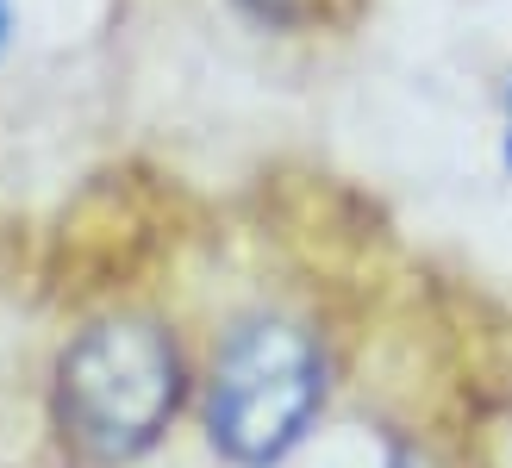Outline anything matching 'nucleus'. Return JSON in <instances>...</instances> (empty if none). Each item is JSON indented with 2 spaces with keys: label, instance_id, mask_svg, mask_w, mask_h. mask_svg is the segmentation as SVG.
<instances>
[{
  "label": "nucleus",
  "instance_id": "nucleus-4",
  "mask_svg": "<svg viewBox=\"0 0 512 468\" xmlns=\"http://www.w3.org/2000/svg\"><path fill=\"white\" fill-rule=\"evenodd\" d=\"M394 468H419V456H400V462H394Z\"/></svg>",
  "mask_w": 512,
  "mask_h": 468
},
{
  "label": "nucleus",
  "instance_id": "nucleus-1",
  "mask_svg": "<svg viewBox=\"0 0 512 468\" xmlns=\"http://www.w3.org/2000/svg\"><path fill=\"white\" fill-rule=\"evenodd\" d=\"M182 406V356L150 319H100L57 362V425L100 468L138 462Z\"/></svg>",
  "mask_w": 512,
  "mask_h": 468
},
{
  "label": "nucleus",
  "instance_id": "nucleus-2",
  "mask_svg": "<svg viewBox=\"0 0 512 468\" xmlns=\"http://www.w3.org/2000/svg\"><path fill=\"white\" fill-rule=\"evenodd\" d=\"M325 406L319 344L288 319H244L213 362L207 425L238 468H275Z\"/></svg>",
  "mask_w": 512,
  "mask_h": 468
},
{
  "label": "nucleus",
  "instance_id": "nucleus-3",
  "mask_svg": "<svg viewBox=\"0 0 512 468\" xmlns=\"http://www.w3.org/2000/svg\"><path fill=\"white\" fill-rule=\"evenodd\" d=\"M7 25H13V13H7V0H0V50H7Z\"/></svg>",
  "mask_w": 512,
  "mask_h": 468
},
{
  "label": "nucleus",
  "instance_id": "nucleus-5",
  "mask_svg": "<svg viewBox=\"0 0 512 468\" xmlns=\"http://www.w3.org/2000/svg\"><path fill=\"white\" fill-rule=\"evenodd\" d=\"M506 163H512V132H506Z\"/></svg>",
  "mask_w": 512,
  "mask_h": 468
}]
</instances>
